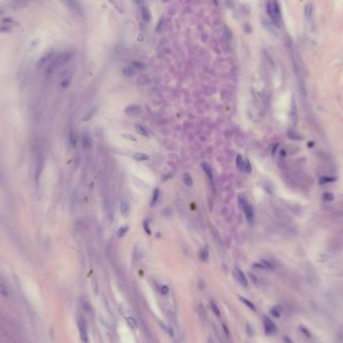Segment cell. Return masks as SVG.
<instances>
[{"label":"cell","mask_w":343,"mask_h":343,"mask_svg":"<svg viewBox=\"0 0 343 343\" xmlns=\"http://www.w3.org/2000/svg\"><path fill=\"white\" fill-rule=\"evenodd\" d=\"M223 329H224V331H225V333H226L227 335H230V332H229L228 328H227V326H226L225 324H223Z\"/></svg>","instance_id":"obj_42"},{"label":"cell","mask_w":343,"mask_h":343,"mask_svg":"<svg viewBox=\"0 0 343 343\" xmlns=\"http://www.w3.org/2000/svg\"><path fill=\"white\" fill-rule=\"evenodd\" d=\"M266 10H267L268 15L271 18V20H272L273 24L278 26L281 22V11H280L279 4H278L276 1L268 2V4H267V7H266Z\"/></svg>","instance_id":"obj_1"},{"label":"cell","mask_w":343,"mask_h":343,"mask_svg":"<svg viewBox=\"0 0 343 343\" xmlns=\"http://www.w3.org/2000/svg\"><path fill=\"white\" fill-rule=\"evenodd\" d=\"M243 172H246L247 174H250L252 172V167L249 161H244V171Z\"/></svg>","instance_id":"obj_32"},{"label":"cell","mask_w":343,"mask_h":343,"mask_svg":"<svg viewBox=\"0 0 343 343\" xmlns=\"http://www.w3.org/2000/svg\"><path fill=\"white\" fill-rule=\"evenodd\" d=\"M122 73H124V75H125V76L129 77V76H132V75H135L136 70H135V68L132 67V66H126V67L124 68V69H122Z\"/></svg>","instance_id":"obj_19"},{"label":"cell","mask_w":343,"mask_h":343,"mask_svg":"<svg viewBox=\"0 0 343 343\" xmlns=\"http://www.w3.org/2000/svg\"><path fill=\"white\" fill-rule=\"evenodd\" d=\"M301 331L303 332V333H305V334H306V336H307V337H309V338L311 337V334H310V332H309L308 330H307L305 327L301 326Z\"/></svg>","instance_id":"obj_40"},{"label":"cell","mask_w":343,"mask_h":343,"mask_svg":"<svg viewBox=\"0 0 343 343\" xmlns=\"http://www.w3.org/2000/svg\"><path fill=\"white\" fill-rule=\"evenodd\" d=\"M121 136L124 139H126V140H132V142H136V138L135 136H132V135H121Z\"/></svg>","instance_id":"obj_35"},{"label":"cell","mask_w":343,"mask_h":343,"mask_svg":"<svg viewBox=\"0 0 343 343\" xmlns=\"http://www.w3.org/2000/svg\"><path fill=\"white\" fill-rule=\"evenodd\" d=\"M71 57H72V52L70 51L62 52L54 59V61L51 64V67L54 68V67H58V66L63 65V64H65L67 61H69L71 59Z\"/></svg>","instance_id":"obj_3"},{"label":"cell","mask_w":343,"mask_h":343,"mask_svg":"<svg viewBox=\"0 0 343 343\" xmlns=\"http://www.w3.org/2000/svg\"><path fill=\"white\" fill-rule=\"evenodd\" d=\"M183 180H184V183H185L186 186H188V187H192L193 186V179H192V177H191L190 174H188V173L184 174Z\"/></svg>","instance_id":"obj_20"},{"label":"cell","mask_w":343,"mask_h":343,"mask_svg":"<svg viewBox=\"0 0 343 343\" xmlns=\"http://www.w3.org/2000/svg\"><path fill=\"white\" fill-rule=\"evenodd\" d=\"M281 313H282V307L280 305H276L274 306L272 309H271V314L274 316V317H280L281 316Z\"/></svg>","instance_id":"obj_17"},{"label":"cell","mask_w":343,"mask_h":343,"mask_svg":"<svg viewBox=\"0 0 343 343\" xmlns=\"http://www.w3.org/2000/svg\"><path fill=\"white\" fill-rule=\"evenodd\" d=\"M95 111H96V107H93V108H92V110H90V111H89V114H88V117H85L84 118V121H88V120H89V118L92 117V115H93V114H95Z\"/></svg>","instance_id":"obj_38"},{"label":"cell","mask_w":343,"mask_h":343,"mask_svg":"<svg viewBox=\"0 0 343 343\" xmlns=\"http://www.w3.org/2000/svg\"><path fill=\"white\" fill-rule=\"evenodd\" d=\"M240 300L242 301L244 303L245 305H246L247 307H249V308H250L251 310H253V311H256V307L254 306V304H253L252 302H250L248 300V299H246V298H243V297H240Z\"/></svg>","instance_id":"obj_28"},{"label":"cell","mask_w":343,"mask_h":343,"mask_svg":"<svg viewBox=\"0 0 343 343\" xmlns=\"http://www.w3.org/2000/svg\"><path fill=\"white\" fill-rule=\"evenodd\" d=\"M200 259L202 261H207L209 259V251H208V248L205 247L204 249H202L201 252H200Z\"/></svg>","instance_id":"obj_22"},{"label":"cell","mask_w":343,"mask_h":343,"mask_svg":"<svg viewBox=\"0 0 343 343\" xmlns=\"http://www.w3.org/2000/svg\"><path fill=\"white\" fill-rule=\"evenodd\" d=\"M323 199L325 201L331 202V201L334 200V196H333V194H331V193H325L323 195Z\"/></svg>","instance_id":"obj_34"},{"label":"cell","mask_w":343,"mask_h":343,"mask_svg":"<svg viewBox=\"0 0 343 343\" xmlns=\"http://www.w3.org/2000/svg\"><path fill=\"white\" fill-rule=\"evenodd\" d=\"M135 129L138 133H140V136H149V132H147V129L144 128V126L140 125H135Z\"/></svg>","instance_id":"obj_15"},{"label":"cell","mask_w":343,"mask_h":343,"mask_svg":"<svg viewBox=\"0 0 343 343\" xmlns=\"http://www.w3.org/2000/svg\"><path fill=\"white\" fill-rule=\"evenodd\" d=\"M69 142H70V144H71L72 147H76L77 140H76V136H75V133L73 132H70V133H69Z\"/></svg>","instance_id":"obj_29"},{"label":"cell","mask_w":343,"mask_h":343,"mask_svg":"<svg viewBox=\"0 0 343 343\" xmlns=\"http://www.w3.org/2000/svg\"><path fill=\"white\" fill-rule=\"evenodd\" d=\"M129 231V227L128 226H125V227H121L120 229L117 230V236L118 237H124L125 235L126 234V232Z\"/></svg>","instance_id":"obj_31"},{"label":"cell","mask_w":343,"mask_h":343,"mask_svg":"<svg viewBox=\"0 0 343 343\" xmlns=\"http://www.w3.org/2000/svg\"><path fill=\"white\" fill-rule=\"evenodd\" d=\"M82 306H84V310L88 313H89L90 311H91V307H90V305H89V303L88 302H84V304H82Z\"/></svg>","instance_id":"obj_37"},{"label":"cell","mask_w":343,"mask_h":343,"mask_svg":"<svg viewBox=\"0 0 343 343\" xmlns=\"http://www.w3.org/2000/svg\"><path fill=\"white\" fill-rule=\"evenodd\" d=\"M239 201H240L242 209H243L244 214H245V216H246V219L248 220V222L253 223V221H254V209H253L252 206L248 203V201L245 198L240 197Z\"/></svg>","instance_id":"obj_2"},{"label":"cell","mask_w":343,"mask_h":343,"mask_svg":"<svg viewBox=\"0 0 343 343\" xmlns=\"http://www.w3.org/2000/svg\"><path fill=\"white\" fill-rule=\"evenodd\" d=\"M234 276H235V278H236V280L243 287H247L248 286V280H247L246 276H245V274H244V272L242 270L238 269V268L235 269L234 270Z\"/></svg>","instance_id":"obj_7"},{"label":"cell","mask_w":343,"mask_h":343,"mask_svg":"<svg viewBox=\"0 0 343 343\" xmlns=\"http://www.w3.org/2000/svg\"><path fill=\"white\" fill-rule=\"evenodd\" d=\"M335 181H336V178L334 177H321L319 180V185H324V184L335 182Z\"/></svg>","instance_id":"obj_21"},{"label":"cell","mask_w":343,"mask_h":343,"mask_svg":"<svg viewBox=\"0 0 343 343\" xmlns=\"http://www.w3.org/2000/svg\"><path fill=\"white\" fill-rule=\"evenodd\" d=\"M287 136H288L289 139L294 140H301L303 139L300 133H298L297 132H295V131H288L287 132Z\"/></svg>","instance_id":"obj_16"},{"label":"cell","mask_w":343,"mask_h":343,"mask_svg":"<svg viewBox=\"0 0 343 343\" xmlns=\"http://www.w3.org/2000/svg\"><path fill=\"white\" fill-rule=\"evenodd\" d=\"M202 169L204 170L205 174L208 176V178L210 179L211 182L214 183V176H213V172H212V169H211L210 166H209L208 164H206V162H204V164H202Z\"/></svg>","instance_id":"obj_11"},{"label":"cell","mask_w":343,"mask_h":343,"mask_svg":"<svg viewBox=\"0 0 343 343\" xmlns=\"http://www.w3.org/2000/svg\"><path fill=\"white\" fill-rule=\"evenodd\" d=\"M144 229L146 231V233L147 235H151V229H150V226H149V221H144Z\"/></svg>","instance_id":"obj_36"},{"label":"cell","mask_w":343,"mask_h":343,"mask_svg":"<svg viewBox=\"0 0 343 343\" xmlns=\"http://www.w3.org/2000/svg\"><path fill=\"white\" fill-rule=\"evenodd\" d=\"M169 287L168 286H166V285H164V286H162L161 287V292H162V294H164V295H167L168 293H169Z\"/></svg>","instance_id":"obj_39"},{"label":"cell","mask_w":343,"mask_h":343,"mask_svg":"<svg viewBox=\"0 0 343 343\" xmlns=\"http://www.w3.org/2000/svg\"><path fill=\"white\" fill-rule=\"evenodd\" d=\"M312 13H313V5L311 3H308V4H306L305 6V15L309 19V18L312 16Z\"/></svg>","instance_id":"obj_23"},{"label":"cell","mask_w":343,"mask_h":343,"mask_svg":"<svg viewBox=\"0 0 343 343\" xmlns=\"http://www.w3.org/2000/svg\"><path fill=\"white\" fill-rule=\"evenodd\" d=\"M140 13H142V17H143L144 21H146V22H149V21L151 20V12H150L149 8H147V7H146V6H142V8H140Z\"/></svg>","instance_id":"obj_13"},{"label":"cell","mask_w":343,"mask_h":343,"mask_svg":"<svg viewBox=\"0 0 343 343\" xmlns=\"http://www.w3.org/2000/svg\"><path fill=\"white\" fill-rule=\"evenodd\" d=\"M62 1L67 8L73 13L78 14V15H81V14L84 13V11H82V7L80 5V3L78 2V0H62Z\"/></svg>","instance_id":"obj_4"},{"label":"cell","mask_w":343,"mask_h":343,"mask_svg":"<svg viewBox=\"0 0 343 343\" xmlns=\"http://www.w3.org/2000/svg\"><path fill=\"white\" fill-rule=\"evenodd\" d=\"M81 144H82V147H84V149H89L90 147V144H91V142H90V138L88 133H84L82 135V138H81Z\"/></svg>","instance_id":"obj_14"},{"label":"cell","mask_w":343,"mask_h":343,"mask_svg":"<svg viewBox=\"0 0 343 343\" xmlns=\"http://www.w3.org/2000/svg\"><path fill=\"white\" fill-rule=\"evenodd\" d=\"M263 325H264V329L266 334H274L277 331V327L275 323L271 320L268 316H264L263 317Z\"/></svg>","instance_id":"obj_6"},{"label":"cell","mask_w":343,"mask_h":343,"mask_svg":"<svg viewBox=\"0 0 343 343\" xmlns=\"http://www.w3.org/2000/svg\"><path fill=\"white\" fill-rule=\"evenodd\" d=\"M93 287H95V294H97V284H96V281L95 280L93 281Z\"/></svg>","instance_id":"obj_43"},{"label":"cell","mask_w":343,"mask_h":343,"mask_svg":"<svg viewBox=\"0 0 343 343\" xmlns=\"http://www.w3.org/2000/svg\"><path fill=\"white\" fill-rule=\"evenodd\" d=\"M32 0H11V5L13 8H21V7H24L29 4V2Z\"/></svg>","instance_id":"obj_10"},{"label":"cell","mask_w":343,"mask_h":343,"mask_svg":"<svg viewBox=\"0 0 343 343\" xmlns=\"http://www.w3.org/2000/svg\"><path fill=\"white\" fill-rule=\"evenodd\" d=\"M129 205L126 203V202H122L121 204V216L124 217V218H126V217L129 216Z\"/></svg>","instance_id":"obj_12"},{"label":"cell","mask_w":343,"mask_h":343,"mask_svg":"<svg viewBox=\"0 0 343 343\" xmlns=\"http://www.w3.org/2000/svg\"><path fill=\"white\" fill-rule=\"evenodd\" d=\"M77 326H78V332H79L80 339L84 343H88V329H86V324L84 322V320L82 319L81 317H79V318L77 319Z\"/></svg>","instance_id":"obj_5"},{"label":"cell","mask_w":343,"mask_h":343,"mask_svg":"<svg viewBox=\"0 0 343 343\" xmlns=\"http://www.w3.org/2000/svg\"><path fill=\"white\" fill-rule=\"evenodd\" d=\"M132 64H133V67H136V69H140V70H144V69H146V65H144L143 62H138V61H135V62H133Z\"/></svg>","instance_id":"obj_33"},{"label":"cell","mask_w":343,"mask_h":343,"mask_svg":"<svg viewBox=\"0 0 343 343\" xmlns=\"http://www.w3.org/2000/svg\"><path fill=\"white\" fill-rule=\"evenodd\" d=\"M50 57H51V54H50V53H47V54H45V55H43V56L41 57V58H40V60L38 61V64H37V65H38V66H42L43 64H44V63L46 62V61H48V60H49Z\"/></svg>","instance_id":"obj_30"},{"label":"cell","mask_w":343,"mask_h":343,"mask_svg":"<svg viewBox=\"0 0 343 343\" xmlns=\"http://www.w3.org/2000/svg\"><path fill=\"white\" fill-rule=\"evenodd\" d=\"M125 111L129 115H138L143 113V110L142 106H139V104H131V106H129L125 108Z\"/></svg>","instance_id":"obj_9"},{"label":"cell","mask_w":343,"mask_h":343,"mask_svg":"<svg viewBox=\"0 0 343 343\" xmlns=\"http://www.w3.org/2000/svg\"><path fill=\"white\" fill-rule=\"evenodd\" d=\"M278 146H279V144H274V146L272 147V150H271V153H272V155H275Z\"/></svg>","instance_id":"obj_41"},{"label":"cell","mask_w":343,"mask_h":343,"mask_svg":"<svg viewBox=\"0 0 343 343\" xmlns=\"http://www.w3.org/2000/svg\"><path fill=\"white\" fill-rule=\"evenodd\" d=\"M1 12H2V11H1V10H0V14H1Z\"/></svg>","instance_id":"obj_44"},{"label":"cell","mask_w":343,"mask_h":343,"mask_svg":"<svg viewBox=\"0 0 343 343\" xmlns=\"http://www.w3.org/2000/svg\"><path fill=\"white\" fill-rule=\"evenodd\" d=\"M210 306H211V309H212V311L214 312V314H215V315H216L217 317H220V315H221V312H220V309H219V307L217 306V304H216V303H215L214 301H211V302H210Z\"/></svg>","instance_id":"obj_24"},{"label":"cell","mask_w":343,"mask_h":343,"mask_svg":"<svg viewBox=\"0 0 343 343\" xmlns=\"http://www.w3.org/2000/svg\"><path fill=\"white\" fill-rule=\"evenodd\" d=\"M236 165L237 168L240 170V171H244V160L242 158L240 155H238L237 158H236Z\"/></svg>","instance_id":"obj_25"},{"label":"cell","mask_w":343,"mask_h":343,"mask_svg":"<svg viewBox=\"0 0 343 343\" xmlns=\"http://www.w3.org/2000/svg\"><path fill=\"white\" fill-rule=\"evenodd\" d=\"M125 320H126V323L129 324V326L132 328V329H136V328H138V322H136V320L133 318V317L129 316V317H126Z\"/></svg>","instance_id":"obj_18"},{"label":"cell","mask_w":343,"mask_h":343,"mask_svg":"<svg viewBox=\"0 0 343 343\" xmlns=\"http://www.w3.org/2000/svg\"><path fill=\"white\" fill-rule=\"evenodd\" d=\"M158 198H160V190L156 189V190L154 191V195H153V199H151V206H155V205H156L158 200Z\"/></svg>","instance_id":"obj_27"},{"label":"cell","mask_w":343,"mask_h":343,"mask_svg":"<svg viewBox=\"0 0 343 343\" xmlns=\"http://www.w3.org/2000/svg\"><path fill=\"white\" fill-rule=\"evenodd\" d=\"M132 158L136 161H147L150 158L147 155H144V154H135L132 156Z\"/></svg>","instance_id":"obj_26"},{"label":"cell","mask_w":343,"mask_h":343,"mask_svg":"<svg viewBox=\"0 0 343 343\" xmlns=\"http://www.w3.org/2000/svg\"><path fill=\"white\" fill-rule=\"evenodd\" d=\"M290 118L293 125H296L298 121V110L297 106L294 100V96H292V102H291V110H290Z\"/></svg>","instance_id":"obj_8"}]
</instances>
